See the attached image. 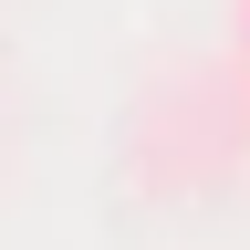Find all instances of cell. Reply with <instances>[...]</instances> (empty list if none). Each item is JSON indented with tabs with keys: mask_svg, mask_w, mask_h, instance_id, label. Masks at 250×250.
<instances>
[{
	"mask_svg": "<svg viewBox=\"0 0 250 250\" xmlns=\"http://www.w3.org/2000/svg\"><path fill=\"white\" fill-rule=\"evenodd\" d=\"M240 42H250V0H240Z\"/></svg>",
	"mask_w": 250,
	"mask_h": 250,
	"instance_id": "cell-1",
	"label": "cell"
}]
</instances>
